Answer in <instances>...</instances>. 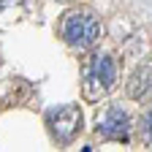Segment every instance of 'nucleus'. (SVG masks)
<instances>
[{
    "label": "nucleus",
    "instance_id": "5",
    "mask_svg": "<svg viewBox=\"0 0 152 152\" xmlns=\"http://www.w3.org/2000/svg\"><path fill=\"white\" fill-rule=\"evenodd\" d=\"M128 95L133 101H147L152 98V68L144 65L139 68L136 73L130 76V82H128Z\"/></svg>",
    "mask_w": 152,
    "mask_h": 152
},
{
    "label": "nucleus",
    "instance_id": "3",
    "mask_svg": "<svg viewBox=\"0 0 152 152\" xmlns=\"http://www.w3.org/2000/svg\"><path fill=\"white\" fill-rule=\"evenodd\" d=\"M82 109L71 103V106H63V109H54L49 114V128H52V136L60 141V144H71L76 139V133L82 130Z\"/></svg>",
    "mask_w": 152,
    "mask_h": 152
},
{
    "label": "nucleus",
    "instance_id": "4",
    "mask_svg": "<svg viewBox=\"0 0 152 152\" xmlns=\"http://www.w3.org/2000/svg\"><path fill=\"white\" fill-rule=\"evenodd\" d=\"M98 133L103 139H117L125 141L128 133H130V114L122 106H111L103 117L98 120Z\"/></svg>",
    "mask_w": 152,
    "mask_h": 152
},
{
    "label": "nucleus",
    "instance_id": "6",
    "mask_svg": "<svg viewBox=\"0 0 152 152\" xmlns=\"http://www.w3.org/2000/svg\"><path fill=\"white\" fill-rule=\"evenodd\" d=\"M141 139L152 147V109H149L144 117H141Z\"/></svg>",
    "mask_w": 152,
    "mask_h": 152
},
{
    "label": "nucleus",
    "instance_id": "7",
    "mask_svg": "<svg viewBox=\"0 0 152 152\" xmlns=\"http://www.w3.org/2000/svg\"><path fill=\"white\" fill-rule=\"evenodd\" d=\"M60 3H71V0H60Z\"/></svg>",
    "mask_w": 152,
    "mask_h": 152
},
{
    "label": "nucleus",
    "instance_id": "1",
    "mask_svg": "<svg viewBox=\"0 0 152 152\" xmlns=\"http://www.w3.org/2000/svg\"><path fill=\"white\" fill-rule=\"evenodd\" d=\"M101 19L95 16L90 8H71L63 22H60V35L63 41L73 49H92L101 41Z\"/></svg>",
    "mask_w": 152,
    "mask_h": 152
},
{
    "label": "nucleus",
    "instance_id": "2",
    "mask_svg": "<svg viewBox=\"0 0 152 152\" xmlns=\"http://www.w3.org/2000/svg\"><path fill=\"white\" fill-rule=\"evenodd\" d=\"M117 84V65H114L111 54H92L84 65V95L90 101L101 98V95L111 92Z\"/></svg>",
    "mask_w": 152,
    "mask_h": 152
}]
</instances>
